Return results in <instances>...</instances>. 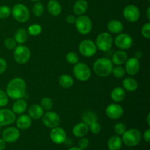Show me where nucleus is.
Segmentation results:
<instances>
[{
  "label": "nucleus",
  "mask_w": 150,
  "mask_h": 150,
  "mask_svg": "<svg viewBox=\"0 0 150 150\" xmlns=\"http://www.w3.org/2000/svg\"><path fill=\"white\" fill-rule=\"evenodd\" d=\"M11 13L13 18L20 23H25L30 17V13L26 5L23 4H17L13 6L11 10Z\"/></svg>",
  "instance_id": "20e7f679"
},
{
  "label": "nucleus",
  "mask_w": 150,
  "mask_h": 150,
  "mask_svg": "<svg viewBox=\"0 0 150 150\" xmlns=\"http://www.w3.org/2000/svg\"><path fill=\"white\" fill-rule=\"evenodd\" d=\"M47 9L48 13L54 16H59L62 12L61 4L57 0H50L47 5Z\"/></svg>",
  "instance_id": "393cba45"
},
{
  "label": "nucleus",
  "mask_w": 150,
  "mask_h": 150,
  "mask_svg": "<svg viewBox=\"0 0 150 150\" xmlns=\"http://www.w3.org/2000/svg\"><path fill=\"white\" fill-rule=\"evenodd\" d=\"M54 103L53 100L50 98H43L40 100V106L45 111H50L53 108Z\"/></svg>",
  "instance_id": "72a5a7b5"
},
{
  "label": "nucleus",
  "mask_w": 150,
  "mask_h": 150,
  "mask_svg": "<svg viewBox=\"0 0 150 150\" xmlns=\"http://www.w3.org/2000/svg\"><path fill=\"white\" fill-rule=\"evenodd\" d=\"M66 61L67 62H68L69 64H73L75 65L76 64H77L79 61V56L77 55V54L75 52H69L66 54Z\"/></svg>",
  "instance_id": "f704fd0d"
},
{
  "label": "nucleus",
  "mask_w": 150,
  "mask_h": 150,
  "mask_svg": "<svg viewBox=\"0 0 150 150\" xmlns=\"http://www.w3.org/2000/svg\"><path fill=\"white\" fill-rule=\"evenodd\" d=\"M66 21L68 23H70V24H73V23H75V21H76V18L73 15H69V16L66 17Z\"/></svg>",
  "instance_id": "a18cd8bd"
},
{
  "label": "nucleus",
  "mask_w": 150,
  "mask_h": 150,
  "mask_svg": "<svg viewBox=\"0 0 150 150\" xmlns=\"http://www.w3.org/2000/svg\"><path fill=\"white\" fill-rule=\"evenodd\" d=\"M17 43L22 45L24 42H26L28 39V32L24 29H18L14 34V38H13Z\"/></svg>",
  "instance_id": "c85d7f7f"
},
{
  "label": "nucleus",
  "mask_w": 150,
  "mask_h": 150,
  "mask_svg": "<svg viewBox=\"0 0 150 150\" xmlns=\"http://www.w3.org/2000/svg\"><path fill=\"white\" fill-rule=\"evenodd\" d=\"M89 130H90L93 134H98L101 131V125L98 122H95L89 126Z\"/></svg>",
  "instance_id": "a19ab883"
},
{
  "label": "nucleus",
  "mask_w": 150,
  "mask_h": 150,
  "mask_svg": "<svg viewBox=\"0 0 150 150\" xmlns=\"http://www.w3.org/2000/svg\"><path fill=\"white\" fill-rule=\"evenodd\" d=\"M111 73H113L114 77L117 78V79H121V78L124 77L125 75V70L121 65H117V67H113Z\"/></svg>",
  "instance_id": "c9c22d12"
},
{
  "label": "nucleus",
  "mask_w": 150,
  "mask_h": 150,
  "mask_svg": "<svg viewBox=\"0 0 150 150\" xmlns=\"http://www.w3.org/2000/svg\"><path fill=\"white\" fill-rule=\"evenodd\" d=\"M127 59H128V57H127V52H125L124 50H120V51H117L114 53L112 57L111 62H112L113 64L122 65L126 62Z\"/></svg>",
  "instance_id": "6ab92c4d"
},
{
  "label": "nucleus",
  "mask_w": 150,
  "mask_h": 150,
  "mask_svg": "<svg viewBox=\"0 0 150 150\" xmlns=\"http://www.w3.org/2000/svg\"><path fill=\"white\" fill-rule=\"evenodd\" d=\"M142 35L144 38L146 39H149L150 38V23H146L142 26Z\"/></svg>",
  "instance_id": "79ce46f5"
},
{
  "label": "nucleus",
  "mask_w": 150,
  "mask_h": 150,
  "mask_svg": "<svg viewBox=\"0 0 150 150\" xmlns=\"http://www.w3.org/2000/svg\"><path fill=\"white\" fill-rule=\"evenodd\" d=\"M149 117H150V114H148L147 115V119H146V121H147L148 125H150V122H149Z\"/></svg>",
  "instance_id": "603ef678"
},
{
  "label": "nucleus",
  "mask_w": 150,
  "mask_h": 150,
  "mask_svg": "<svg viewBox=\"0 0 150 150\" xmlns=\"http://www.w3.org/2000/svg\"><path fill=\"white\" fill-rule=\"evenodd\" d=\"M11 14V9L7 5L0 6V18L6 19Z\"/></svg>",
  "instance_id": "e433bc0d"
},
{
  "label": "nucleus",
  "mask_w": 150,
  "mask_h": 150,
  "mask_svg": "<svg viewBox=\"0 0 150 150\" xmlns=\"http://www.w3.org/2000/svg\"><path fill=\"white\" fill-rule=\"evenodd\" d=\"M30 1H36V2H37V1H39L40 0H30Z\"/></svg>",
  "instance_id": "864d4df0"
},
{
  "label": "nucleus",
  "mask_w": 150,
  "mask_h": 150,
  "mask_svg": "<svg viewBox=\"0 0 150 150\" xmlns=\"http://www.w3.org/2000/svg\"><path fill=\"white\" fill-rule=\"evenodd\" d=\"M114 67L111 59L105 57L99 58L94 62L93 70L99 77H107L111 73Z\"/></svg>",
  "instance_id": "f03ea898"
},
{
  "label": "nucleus",
  "mask_w": 150,
  "mask_h": 150,
  "mask_svg": "<svg viewBox=\"0 0 150 150\" xmlns=\"http://www.w3.org/2000/svg\"><path fill=\"white\" fill-rule=\"evenodd\" d=\"M44 13V6L40 1H37L32 7V13L36 17H40Z\"/></svg>",
  "instance_id": "2f4dec72"
},
{
  "label": "nucleus",
  "mask_w": 150,
  "mask_h": 150,
  "mask_svg": "<svg viewBox=\"0 0 150 150\" xmlns=\"http://www.w3.org/2000/svg\"><path fill=\"white\" fill-rule=\"evenodd\" d=\"M28 114L32 119L39 120V119L42 118V115L44 114V110L40 105H38V104H34L29 108Z\"/></svg>",
  "instance_id": "412c9836"
},
{
  "label": "nucleus",
  "mask_w": 150,
  "mask_h": 150,
  "mask_svg": "<svg viewBox=\"0 0 150 150\" xmlns=\"http://www.w3.org/2000/svg\"><path fill=\"white\" fill-rule=\"evenodd\" d=\"M88 8V3L86 0H77L73 5V13L76 16H82L86 12Z\"/></svg>",
  "instance_id": "b1692460"
},
{
  "label": "nucleus",
  "mask_w": 150,
  "mask_h": 150,
  "mask_svg": "<svg viewBox=\"0 0 150 150\" xmlns=\"http://www.w3.org/2000/svg\"><path fill=\"white\" fill-rule=\"evenodd\" d=\"M68 150H83V149H81V148L79 147V146H74V147L70 148Z\"/></svg>",
  "instance_id": "8fccbe9b"
},
{
  "label": "nucleus",
  "mask_w": 150,
  "mask_h": 150,
  "mask_svg": "<svg viewBox=\"0 0 150 150\" xmlns=\"http://www.w3.org/2000/svg\"><path fill=\"white\" fill-rule=\"evenodd\" d=\"M122 136V141L124 142L126 146L129 147L137 146L142 139L141 132L137 129H130L126 130Z\"/></svg>",
  "instance_id": "7ed1b4c3"
},
{
  "label": "nucleus",
  "mask_w": 150,
  "mask_h": 150,
  "mask_svg": "<svg viewBox=\"0 0 150 150\" xmlns=\"http://www.w3.org/2000/svg\"><path fill=\"white\" fill-rule=\"evenodd\" d=\"M82 122L85 124L87 125L88 126L90 125L92 123L98 122V117L94 112L91 111H86L82 114Z\"/></svg>",
  "instance_id": "7c9ffc66"
},
{
  "label": "nucleus",
  "mask_w": 150,
  "mask_h": 150,
  "mask_svg": "<svg viewBox=\"0 0 150 150\" xmlns=\"http://www.w3.org/2000/svg\"><path fill=\"white\" fill-rule=\"evenodd\" d=\"M150 7H149L147 8V13H146V15H147V18L150 20Z\"/></svg>",
  "instance_id": "3c124183"
},
{
  "label": "nucleus",
  "mask_w": 150,
  "mask_h": 150,
  "mask_svg": "<svg viewBox=\"0 0 150 150\" xmlns=\"http://www.w3.org/2000/svg\"><path fill=\"white\" fill-rule=\"evenodd\" d=\"M142 51H136V54H135V58H136V59H139L142 58Z\"/></svg>",
  "instance_id": "09e8293b"
},
{
  "label": "nucleus",
  "mask_w": 150,
  "mask_h": 150,
  "mask_svg": "<svg viewBox=\"0 0 150 150\" xmlns=\"http://www.w3.org/2000/svg\"><path fill=\"white\" fill-rule=\"evenodd\" d=\"M8 98L6 92L0 89V107H5L8 103Z\"/></svg>",
  "instance_id": "ea45409f"
},
{
  "label": "nucleus",
  "mask_w": 150,
  "mask_h": 150,
  "mask_svg": "<svg viewBox=\"0 0 150 150\" xmlns=\"http://www.w3.org/2000/svg\"><path fill=\"white\" fill-rule=\"evenodd\" d=\"M5 148V142L2 139H0V150H4Z\"/></svg>",
  "instance_id": "de8ad7c7"
},
{
  "label": "nucleus",
  "mask_w": 150,
  "mask_h": 150,
  "mask_svg": "<svg viewBox=\"0 0 150 150\" xmlns=\"http://www.w3.org/2000/svg\"><path fill=\"white\" fill-rule=\"evenodd\" d=\"M107 29L108 32L112 34H120L124 29V26L120 21L111 20L107 23Z\"/></svg>",
  "instance_id": "5701e85b"
},
{
  "label": "nucleus",
  "mask_w": 150,
  "mask_h": 150,
  "mask_svg": "<svg viewBox=\"0 0 150 150\" xmlns=\"http://www.w3.org/2000/svg\"><path fill=\"white\" fill-rule=\"evenodd\" d=\"M27 109L26 101L23 98L16 100L12 107V111L16 114H22Z\"/></svg>",
  "instance_id": "4be33fe9"
},
{
  "label": "nucleus",
  "mask_w": 150,
  "mask_h": 150,
  "mask_svg": "<svg viewBox=\"0 0 150 150\" xmlns=\"http://www.w3.org/2000/svg\"><path fill=\"white\" fill-rule=\"evenodd\" d=\"M75 77L81 81H86L91 77V70L87 64L83 62H78L73 67Z\"/></svg>",
  "instance_id": "6e6552de"
},
{
  "label": "nucleus",
  "mask_w": 150,
  "mask_h": 150,
  "mask_svg": "<svg viewBox=\"0 0 150 150\" xmlns=\"http://www.w3.org/2000/svg\"><path fill=\"white\" fill-rule=\"evenodd\" d=\"M79 51L82 56L89 58L96 54L97 47L95 42L90 40H84L79 44Z\"/></svg>",
  "instance_id": "1a4fd4ad"
},
{
  "label": "nucleus",
  "mask_w": 150,
  "mask_h": 150,
  "mask_svg": "<svg viewBox=\"0 0 150 150\" xmlns=\"http://www.w3.org/2000/svg\"><path fill=\"white\" fill-rule=\"evenodd\" d=\"M20 137V131L15 127H10L4 129L2 132V139L5 142L13 143L18 140Z\"/></svg>",
  "instance_id": "dca6fc26"
},
{
  "label": "nucleus",
  "mask_w": 150,
  "mask_h": 150,
  "mask_svg": "<svg viewBox=\"0 0 150 150\" xmlns=\"http://www.w3.org/2000/svg\"><path fill=\"white\" fill-rule=\"evenodd\" d=\"M16 121V114L8 108L0 109V126H7Z\"/></svg>",
  "instance_id": "2eb2a0df"
},
{
  "label": "nucleus",
  "mask_w": 150,
  "mask_h": 150,
  "mask_svg": "<svg viewBox=\"0 0 150 150\" xmlns=\"http://www.w3.org/2000/svg\"><path fill=\"white\" fill-rule=\"evenodd\" d=\"M125 64V73H127L130 76H135L140 70L141 66L139 60L135 57L127 59Z\"/></svg>",
  "instance_id": "f3484780"
},
{
  "label": "nucleus",
  "mask_w": 150,
  "mask_h": 150,
  "mask_svg": "<svg viewBox=\"0 0 150 150\" xmlns=\"http://www.w3.org/2000/svg\"><path fill=\"white\" fill-rule=\"evenodd\" d=\"M26 92V84L25 81L21 78H14L10 81L6 86L7 96L13 100L23 98Z\"/></svg>",
  "instance_id": "f257e3e1"
},
{
  "label": "nucleus",
  "mask_w": 150,
  "mask_h": 150,
  "mask_svg": "<svg viewBox=\"0 0 150 150\" xmlns=\"http://www.w3.org/2000/svg\"><path fill=\"white\" fill-rule=\"evenodd\" d=\"M89 141L87 138H83L82 137L81 139L79 140V147H80L81 149H84L89 146Z\"/></svg>",
  "instance_id": "37998d69"
},
{
  "label": "nucleus",
  "mask_w": 150,
  "mask_h": 150,
  "mask_svg": "<svg viewBox=\"0 0 150 150\" xmlns=\"http://www.w3.org/2000/svg\"><path fill=\"white\" fill-rule=\"evenodd\" d=\"M4 45L5 48L8 50H14L17 46V42H16L14 38H6L4 42Z\"/></svg>",
  "instance_id": "4c0bfd02"
},
{
  "label": "nucleus",
  "mask_w": 150,
  "mask_h": 150,
  "mask_svg": "<svg viewBox=\"0 0 150 150\" xmlns=\"http://www.w3.org/2000/svg\"><path fill=\"white\" fill-rule=\"evenodd\" d=\"M59 83L63 88L68 89V88H70L73 86V83H74V80H73L72 76L67 74H64L62 75L59 78Z\"/></svg>",
  "instance_id": "c756f323"
},
{
  "label": "nucleus",
  "mask_w": 150,
  "mask_h": 150,
  "mask_svg": "<svg viewBox=\"0 0 150 150\" xmlns=\"http://www.w3.org/2000/svg\"><path fill=\"white\" fill-rule=\"evenodd\" d=\"M50 138L54 143L61 144L67 140V134L64 129L59 127H56L51 129L50 132Z\"/></svg>",
  "instance_id": "4468645a"
},
{
  "label": "nucleus",
  "mask_w": 150,
  "mask_h": 150,
  "mask_svg": "<svg viewBox=\"0 0 150 150\" xmlns=\"http://www.w3.org/2000/svg\"><path fill=\"white\" fill-rule=\"evenodd\" d=\"M42 121L45 127L52 129L59 125L61 120L58 114L54 111H48L42 115Z\"/></svg>",
  "instance_id": "9d476101"
},
{
  "label": "nucleus",
  "mask_w": 150,
  "mask_h": 150,
  "mask_svg": "<svg viewBox=\"0 0 150 150\" xmlns=\"http://www.w3.org/2000/svg\"><path fill=\"white\" fill-rule=\"evenodd\" d=\"M112 36L108 32H102L98 36L95 42L97 48L102 51H108L111 48L113 45Z\"/></svg>",
  "instance_id": "0eeeda50"
},
{
  "label": "nucleus",
  "mask_w": 150,
  "mask_h": 150,
  "mask_svg": "<svg viewBox=\"0 0 150 150\" xmlns=\"http://www.w3.org/2000/svg\"><path fill=\"white\" fill-rule=\"evenodd\" d=\"M144 139L146 141V142H150V130L149 129H147L146 131L144 133Z\"/></svg>",
  "instance_id": "49530a36"
},
{
  "label": "nucleus",
  "mask_w": 150,
  "mask_h": 150,
  "mask_svg": "<svg viewBox=\"0 0 150 150\" xmlns=\"http://www.w3.org/2000/svg\"><path fill=\"white\" fill-rule=\"evenodd\" d=\"M107 145L109 150H120L122 146V141L120 136H114L110 138Z\"/></svg>",
  "instance_id": "cd10ccee"
},
{
  "label": "nucleus",
  "mask_w": 150,
  "mask_h": 150,
  "mask_svg": "<svg viewBox=\"0 0 150 150\" xmlns=\"http://www.w3.org/2000/svg\"><path fill=\"white\" fill-rule=\"evenodd\" d=\"M31 57V51L28 47L20 45L16 46L13 52L14 59L18 64H24L28 62Z\"/></svg>",
  "instance_id": "423d86ee"
},
{
  "label": "nucleus",
  "mask_w": 150,
  "mask_h": 150,
  "mask_svg": "<svg viewBox=\"0 0 150 150\" xmlns=\"http://www.w3.org/2000/svg\"><path fill=\"white\" fill-rule=\"evenodd\" d=\"M32 125V118L26 114H21L16 120V126L20 130H27Z\"/></svg>",
  "instance_id": "a211bd4d"
},
{
  "label": "nucleus",
  "mask_w": 150,
  "mask_h": 150,
  "mask_svg": "<svg viewBox=\"0 0 150 150\" xmlns=\"http://www.w3.org/2000/svg\"><path fill=\"white\" fill-rule=\"evenodd\" d=\"M75 25L78 32L83 35H88L92 29V20L90 18L83 15L79 16L77 18H76Z\"/></svg>",
  "instance_id": "39448f33"
},
{
  "label": "nucleus",
  "mask_w": 150,
  "mask_h": 150,
  "mask_svg": "<svg viewBox=\"0 0 150 150\" xmlns=\"http://www.w3.org/2000/svg\"><path fill=\"white\" fill-rule=\"evenodd\" d=\"M105 114L108 118L111 120H118L122 117L124 114L123 108L117 103H111L107 106Z\"/></svg>",
  "instance_id": "ddd939ff"
},
{
  "label": "nucleus",
  "mask_w": 150,
  "mask_h": 150,
  "mask_svg": "<svg viewBox=\"0 0 150 150\" xmlns=\"http://www.w3.org/2000/svg\"><path fill=\"white\" fill-rule=\"evenodd\" d=\"M27 32L31 36H38L42 32V27L39 24H32L28 27Z\"/></svg>",
  "instance_id": "473e14b6"
},
{
  "label": "nucleus",
  "mask_w": 150,
  "mask_h": 150,
  "mask_svg": "<svg viewBox=\"0 0 150 150\" xmlns=\"http://www.w3.org/2000/svg\"><path fill=\"white\" fill-rule=\"evenodd\" d=\"M123 87L125 90L128 92H134L138 89L139 83L138 81L132 77H127L123 80L122 81Z\"/></svg>",
  "instance_id": "a878e982"
},
{
  "label": "nucleus",
  "mask_w": 150,
  "mask_h": 150,
  "mask_svg": "<svg viewBox=\"0 0 150 150\" xmlns=\"http://www.w3.org/2000/svg\"><path fill=\"white\" fill-rule=\"evenodd\" d=\"M72 131L76 137L82 138L86 136L89 132V126L84 122H80L73 127Z\"/></svg>",
  "instance_id": "aec40b11"
},
{
  "label": "nucleus",
  "mask_w": 150,
  "mask_h": 150,
  "mask_svg": "<svg viewBox=\"0 0 150 150\" xmlns=\"http://www.w3.org/2000/svg\"><path fill=\"white\" fill-rule=\"evenodd\" d=\"M133 38L127 34L120 33L114 40V43L121 50L129 49L133 45Z\"/></svg>",
  "instance_id": "f8f14e48"
},
{
  "label": "nucleus",
  "mask_w": 150,
  "mask_h": 150,
  "mask_svg": "<svg viewBox=\"0 0 150 150\" xmlns=\"http://www.w3.org/2000/svg\"><path fill=\"white\" fill-rule=\"evenodd\" d=\"M123 16L129 22H136L140 18V10L137 6L129 4L123 10Z\"/></svg>",
  "instance_id": "9b49d317"
},
{
  "label": "nucleus",
  "mask_w": 150,
  "mask_h": 150,
  "mask_svg": "<svg viewBox=\"0 0 150 150\" xmlns=\"http://www.w3.org/2000/svg\"><path fill=\"white\" fill-rule=\"evenodd\" d=\"M114 132H115L118 136H121V135H122L123 133L127 130V127H126V125L124 123L119 122L117 123V124L114 125Z\"/></svg>",
  "instance_id": "58836bf2"
},
{
  "label": "nucleus",
  "mask_w": 150,
  "mask_h": 150,
  "mask_svg": "<svg viewBox=\"0 0 150 150\" xmlns=\"http://www.w3.org/2000/svg\"><path fill=\"white\" fill-rule=\"evenodd\" d=\"M126 92L125 89L122 87H115L111 93V98L115 103H120L124 100L125 98Z\"/></svg>",
  "instance_id": "bb28decb"
},
{
  "label": "nucleus",
  "mask_w": 150,
  "mask_h": 150,
  "mask_svg": "<svg viewBox=\"0 0 150 150\" xmlns=\"http://www.w3.org/2000/svg\"><path fill=\"white\" fill-rule=\"evenodd\" d=\"M7 67V64L6 60L4 59L3 58H1V57H0V75L2 74V73L5 71Z\"/></svg>",
  "instance_id": "c03bdc74"
}]
</instances>
